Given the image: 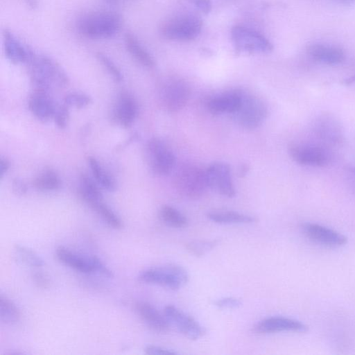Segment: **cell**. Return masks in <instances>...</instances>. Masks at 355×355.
<instances>
[{
	"instance_id": "1f68e13d",
	"label": "cell",
	"mask_w": 355,
	"mask_h": 355,
	"mask_svg": "<svg viewBox=\"0 0 355 355\" xmlns=\"http://www.w3.org/2000/svg\"><path fill=\"white\" fill-rule=\"evenodd\" d=\"M218 243V240L193 241L186 244V249L191 254L196 257H202L212 250Z\"/></svg>"
},
{
	"instance_id": "4316f807",
	"label": "cell",
	"mask_w": 355,
	"mask_h": 355,
	"mask_svg": "<svg viewBox=\"0 0 355 355\" xmlns=\"http://www.w3.org/2000/svg\"><path fill=\"white\" fill-rule=\"evenodd\" d=\"M88 164L97 183L104 189L114 191L116 187L114 180L105 171L98 160L94 157H89Z\"/></svg>"
},
{
	"instance_id": "7a4b0ae2",
	"label": "cell",
	"mask_w": 355,
	"mask_h": 355,
	"mask_svg": "<svg viewBox=\"0 0 355 355\" xmlns=\"http://www.w3.org/2000/svg\"><path fill=\"white\" fill-rule=\"evenodd\" d=\"M28 64L35 90L49 92L53 86L61 87L68 85L69 78L66 72L51 57L35 53Z\"/></svg>"
},
{
	"instance_id": "7c38bea8",
	"label": "cell",
	"mask_w": 355,
	"mask_h": 355,
	"mask_svg": "<svg viewBox=\"0 0 355 355\" xmlns=\"http://www.w3.org/2000/svg\"><path fill=\"white\" fill-rule=\"evenodd\" d=\"M300 228L309 240L326 247L339 248L347 243V238L344 234L317 223H304Z\"/></svg>"
},
{
	"instance_id": "2e32d148",
	"label": "cell",
	"mask_w": 355,
	"mask_h": 355,
	"mask_svg": "<svg viewBox=\"0 0 355 355\" xmlns=\"http://www.w3.org/2000/svg\"><path fill=\"white\" fill-rule=\"evenodd\" d=\"M309 327L306 324L295 319L275 316L270 317L257 322L253 331L258 334H272L283 331L306 332Z\"/></svg>"
},
{
	"instance_id": "ee69618b",
	"label": "cell",
	"mask_w": 355,
	"mask_h": 355,
	"mask_svg": "<svg viewBox=\"0 0 355 355\" xmlns=\"http://www.w3.org/2000/svg\"><path fill=\"white\" fill-rule=\"evenodd\" d=\"M107 3L112 4V5H121L126 3L127 2L130 1V0H103Z\"/></svg>"
},
{
	"instance_id": "f6af8a7d",
	"label": "cell",
	"mask_w": 355,
	"mask_h": 355,
	"mask_svg": "<svg viewBox=\"0 0 355 355\" xmlns=\"http://www.w3.org/2000/svg\"><path fill=\"white\" fill-rule=\"evenodd\" d=\"M249 171V166L246 164H243L239 170V175L240 177H243L246 175Z\"/></svg>"
},
{
	"instance_id": "30bf717a",
	"label": "cell",
	"mask_w": 355,
	"mask_h": 355,
	"mask_svg": "<svg viewBox=\"0 0 355 355\" xmlns=\"http://www.w3.org/2000/svg\"><path fill=\"white\" fill-rule=\"evenodd\" d=\"M147 155L150 168L156 174L168 175L175 166V158L173 153L159 138H153L148 141Z\"/></svg>"
},
{
	"instance_id": "603a6c76",
	"label": "cell",
	"mask_w": 355,
	"mask_h": 355,
	"mask_svg": "<svg viewBox=\"0 0 355 355\" xmlns=\"http://www.w3.org/2000/svg\"><path fill=\"white\" fill-rule=\"evenodd\" d=\"M123 41L125 49L137 62L147 68L154 67L153 57L134 34L127 33Z\"/></svg>"
},
{
	"instance_id": "8d00e7d4",
	"label": "cell",
	"mask_w": 355,
	"mask_h": 355,
	"mask_svg": "<svg viewBox=\"0 0 355 355\" xmlns=\"http://www.w3.org/2000/svg\"><path fill=\"white\" fill-rule=\"evenodd\" d=\"M92 261L94 268V272H97L106 277H112V272L107 268L101 260L96 256H92Z\"/></svg>"
},
{
	"instance_id": "d6a6232c",
	"label": "cell",
	"mask_w": 355,
	"mask_h": 355,
	"mask_svg": "<svg viewBox=\"0 0 355 355\" xmlns=\"http://www.w3.org/2000/svg\"><path fill=\"white\" fill-rule=\"evenodd\" d=\"M96 58L114 80L121 82L123 80V74L121 70L110 57L101 52H98L96 54Z\"/></svg>"
},
{
	"instance_id": "836d02e7",
	"label": "cell",
	"mask_w": 355,
	"mask_h": 355,
	"mask_svg": "<svg viewBox=\"0 0 355 355\" xmlns=\"http://www.w3.org/2000/svg\"><path fill=\"white\" fill-rule=\"evenodd\" d=\"M92 102L89 96L83 93H71L64 98V103L68 107L72 106L76 108H83Z\"/></svg>"
},
{
	"instance_id": "ffe728a7",
	"label": "cell",
	"mask_w": 355,
	"mask_h": 355,
	"mask_svg": "<svg viewBox=\"0 0 355 355\" xmlns=\"http://www.w3.org/2000/svg\"><path fill=\"white\" fill-rule=\"evenodd\" d=\"M55 106L48 92L35 90L28 99L29 110L42 122L53 117Z\"/></svg>"
},
{
	"instance_id": "60d3db41",
	"label": "cell",
	"mask_w": 355,
	"mask_h": 355,
	"mask_svg": "<svg viewBox=\"0 0 355 355\" xmlns=\"http://www.w3.org/2000/svg\"><path fill=\"white\" fill-rule=\"evenodd\" d=\"M35 284L40 288H46L49 286V279L42 272H35L33 275Z\"/></svg>"
},
{
	"instance_id": "5b68a950",
	"label": "cell",
	"mask_w": 355,
	"mask_h": 355,
	"mask_svg": "<svg viewBox=\"0 0 355 355\" xmlns=\"http://www.w3.org/2000/svg\"><path fill=\"white\" fill-rule=\"evenodd\" d=\"M138 279L146 284L159 285L172 291H177L187 284L189 275L184 267L169 263L145 270L139 274Z\"/></svg>"
},
{
	"instance_id": "8fae6325",
	"label": "cell",
	"mask_w": 355,
	"mask_h": 355,
	"mask_svg": "<svg viewBox=\"0 0 355 355\" xmlns=\"http://www.w3.org/2000/svg\"><path fill=\"white\" fill-rule=\"evenodd\" d=\"M209 187L227 198H233L236 190L232 182L231 168L225 162H214L206 168Z\"/></svg>"
},
{
	"instance_id": "7402d4cb",
	"label": "cell",
	"mask_w": 355,
	"mask_h": 355,
	"mask_svg": "<svg viewBox=\"0 0 355 355\" xmlns=\"http://www.w3.org/2000/svg\"><path fill=\"white\" fill-rule=\"evenodd\" d=\"M57 259L69 267L84 273L94 272L92 257H83L63 246L56 248Z\"/></svg>"
},
{
	"instance_id": "cb8c5ba5",
	"label": "cell",
	"mask_w": 355,
	"mask_h": 355,
	"mask_svg": "<svg viewBox=\"0 0 355 355\" xmlns=\"http://www.w3.org/2000/svg\"><path fill=\"white\" fill-rule=\"evenodd\" d=\"M207 218L218 224H247L257 220L254 216L227 210L210 211L207 214Z\"/></svg>"
},
{
	"instance_id": "7dc6e473",
	"label": "cell",
	"mask_w": 355,
	"mask_h": 355,
	"mask_svg": "<svg viewBox=\"0 0 355 355\" xmlns=\"http://www.w3.org/2000/svg\"><path fill=\"white\" fill-rule=\"evenodd\" d=\"M338 3L343 5H349L355 2V0H334Z\"/></svg>"
},
{
	"instance_id": "f546056e",
	"label": "cell",
	"mask_w": 355,
	"mask_h": 355,
	"mask_svg": "<svg viewBox=\"0 0 355 355\" xmlns=\"http://www.w3.org/2000/svg\"><path fill=\"white\" fill-rule=\"evenodd\" d=\"M15 255L21 263L31 267H42L43 259L33 250L21 245L14 246Z\"/></svg>"
},
{
	"instance_id": "5bb4252c",
	"label": "cell",
	"mask_w": 355,
	"mask_h": 355,
	"mask_svg": "<svg viewBox=\"0 0 355 355\" xmlns=\"http://www.w3.org/2000/svg\"><path fill=\"white\" fill-rule=\"evenodd\" d=\"M315 136L324 146H339L344 140L343 129L334 116L322 114L316 119L313 125Z\"/></svg>"
},
{
	"instance_id": "8992f818",
	"label": "cell",
	"mask_w": 355,
	"mask_h": 355,
	"mask_svg": "<svg viewBox=\"0 0 355 355\" xmlns=\"http://www.w3.org/2000/svg\"><path fill=\"white\" fill-rule=\"evenodd\" d=\"M268 109L259 98L243 92L238 110L233 114L236 123L245 129L252 130L259 126L266 119Z\"/></svg>"
},
{
	"instance_id": "e0dca14e",
	"label": "cell",
	"mask_w": 355,
	"mask_h": 355,
	"mask_svg": "<svg viewBox=\"0 0 355 355\" xmlns=\"http://www.w3.org/2000/svg\"><path fill=\"white\" fill-rule=\"evenodd\" d=\"M306 51L313 60L328 65L340 64L345 58V53L343 49L324 43H313L307 47Z\"/></svg>"
},
{
	"instance_id": "bcb514c9",
	"label": "cell",
	"mask_w": 355,
	"mask_h": 355,
	"mask_svg": "<svg viewBox=\"0 0 355 355\" xmlns=\"http://www.w3.org/2000/svg\"><path fill=\"white\" fill-rule=\"evenodd\" d=\"M344 83L347 85H352L355 83V75L352 76L344 80Z\"/></svg>"
},
{
	"instance_id": "e575fe53",
	"label": "cell",
	"mask_w": 355,
	"mask_h": 355,
	"mask_svg": "<svg viewBox=\"0 0 355 355\" xmlns=\"http://www.w3.org/2000/svg\"><path fill=\"white\" fill-rule=\"evenodd\" d=\"M68 107H69L64 103L55 106L53 118L55 125L60 129H64L68 124L69 118V112Z\"/></svg>"
},
{
	"instance_id": "d4e9b609",
	"label": "cell",
	"mask_w": 355,
	"mask_h": 355,
	"mask_svg": "<svg viewBox=\"0 0 355 355\" xmlns=\"http://www.w3.org/2000/svg\"><path fill=\"white\" fill-rule=\"evenodd\" d=\"M80 193L83 199L91 207L102 201L103 195L96 182L86 174L80 177Z\"/></svg>"
},
{
	"instance_id": "3957f363",
	"label": "cell",
	"mask_w": 355,
	"mask_h": 355,
	"mask_svg": "<svg viewBox=\"0 0 355 355\" xmlns=\"http://www.w3.org/2000/svg\"><path fill=\"white\" fill-rule=\"evenodd\" d=\"M201 19L193 14H180L165 20L160 26L159 33L165 39L188 42L196 38L201 32Z\"/></svg>"
},
{
	"instance_id": "f1b7e54d",
	"label": "cell",
	"mask_w": 355,
	"mask_h": 355,
	"mask_svg": "<svg viewBox=\"0 0 355 355\" xmlns=\"http://www.w3.org/2000/svg\"><path fill=\"white\" fill-rule=\"evenodd\" d=\"M34 187L41 191H54L61 186V180L53 171H46L33 180Z\"/></svg>"
},
{
	"instance_id": "83f0119b",
	"label": "cell",
	"mask_w": 355,
	"mask_h": 355,
	"mask_svg": "<svg viewBox=\"0 0 355 355\" xmlns=\"http://www.w3.org/2000/svg\"><path fill=\"white\" fill-rule=\"evenodd\" d=\"M0 318L7 324H13L19 321L21 313L16 304L6 296H0Z\"/></svg>"
},
{
	"instance_id": "52a82bcc",
	"label": "cell",
	"mask_w": 355,
	"mask_h": 355,
	"mask_svg": "<svg viewBox=\"0 0 355 355\" xmlns=\"http://www.w3.org/2000/svg\"><path fill=\"white\" fill-rule=\"evenodd\" d=\"M288 153L296 163L308 166H326L332 159L327 146L314 143L293 144L288 148Z\"/></svg>"
},
{
	"instance_id": "9a60e30c",
	"label": "cell",
	"mask_w": 355,
	"mask_h": 355,
	"mask_svg": "<svg viewBox=\"0 0 355 355\" xmlns=\"http://www.w3.org/2000/svg\"><path fill=\"white\" fill-rule=\"evenodd\" d=\"M3 48L6 57L13 64H28L35 53L10 30L2 33Z\"/></svg>"
},
{
	"instance_id": "6da1fadb",
	"label": "cell",
	"mask_w": 355,
	"mask_h": 355,
	"mask_svg": "<svg viewBox=\"0 0 355 355\" xmlns=\"http://www.w3.org/2000/svg\"><path fill=\"white\" fill-rule=\"evenodd\" d=\"M123 26L120 14L111 10L87 12L76 22L78 34L90 40H105L116 35Z\"/></svg>"
},
{
	"instance_id": "f35d334b",
	"label": "cell",
	"mask_w": 355,
	"mask_h": 355,
	"mask_svg": "<svg viewBox=\"0 0 355 355\" xmlns=\"http://www.w3.org/2000/svg\"><path fill=\"white\" fill-rule=\"evenodd\" d=\"M13 192L17 196H23L26 193L28 188L25 182L19 178H16L12 182Z\"/></svg>"
},
{
	"instance_id": "ac0fdd59",
	"label": "cell",
	"mask_w": 355,
	"mask_h": 355,
	"mask_svg": "<svg viewBox=\"0 0 355 355\" xmlns=\"http://www.w3.org/2000/svg\"><path fill=\"white\" fill-rule=\"evenodd\" d=\"M138 107L134 97L129 93L119 96L112 112L113 119L124 128H130L134 123Z\"/></svg>"
},
{
	"instance_id": "277c9868",
	"label": "cell",
	"mask_w": 355,
	"mask_h": 355,
	"mask_svg": "<svg viewBox=\"0 0 355 355\" xmlns=\"http://www.w3.org/2000/svg\"><path fill=\"white\" fill-rule=\"evenodd\" d=\"M174 184L178 192L191 199L200 198L209 187L206 169L194 165L184 164L174 175Z\"/></svg>"
},
{
	"instance_id": "d6986e66",
	"label": "cell",
	"mask_w": 355,
	"mask_h": 355,
	"mask_svg": "<svg viewBox=\"0 0 355 355\" xmlns=\"http://www.w3.org/2000/svg\"><path fill=\"white\" fill-rule=\"evenodd\" d=\"M136 311L141 320L153 330L166 332L170 328V322L166 315L146 302H139L135 306Z\"/></svg>"
},
{
	"instance_id": "ba28073f",
	"label": "cell",
	"mask_w": 355,
	"mask_h": 355,
	"mask_svg": "<svg viewBox=\"0 0 355 355\" xmlns=\"http://www.w3.org/2000/svg\"><path fill=\"white\" fill-rule=\"evenodd\" d=\"M231 38L236 51L248 53H266L272 49V43L263 35L250 28L236 26Z\"/></svg>"
},
{
	"instance_id": "b9f144b4",
	"label": "cell",
	"mask_w": 355,
	"mask_h": 355,
	"mask_svg": "<svg viewBox=\"0 0 355 355\" xmlns=\"http://www.w3.org/2000/svg\"><path fill=\"white\" fill-rule=\"evenodd\" d=\"M10 167V163L6 158L1 157L0 159V178L1 179L8 172Z\"/></svg>"
},
{
	"instance_id": "9c48e42d",
	"label": "cell",
	"mask_w": 355,
	"mask_h": 355,
	"mask_svg": "<svg viewBox=\"0 0 355 355\" xmlns=\"http://www.w3.org/2000/svg\"><path fill=\"white\" fill-rule=\"evenodd\" d=\"M159 96L164 109L170 112H177L187 103L190 87L184 80L171 76L163 82Z\"/></svg>"
},
{
	"instance_id": "74e56055",
	"label": "cell",
	"mask_w": 355,
	"mask_h": 355,
	"mask_svg": "<svg viewBox=\"0 0 355 355\" xmlns=\"http://www.w3.org/2000/svg\"><path fill=\"white\" fill-rule=\"evenodd\" d=\"M144 352L146 354L150 355H165V354H176L178 352L173 349L162 347L156 345H148L145 347Z\"/></svg>"
},
{
	"instance_id": "ab89813d",
	"label": "cell",
	"mask_w": 355,
	"mask_h": 355,
	"mask_svg": "<svg viewBox=\"0 0 355 355\" xmlns=\"http://www.w3.org/2000/svg\"><path fill=\"white\" fill-rule=\"evenodd\" d=\"M188 1L203 13H208L211 9L210 0H188Z\"/></svg>"
},
{
	"instance_id": "484cf974",
	"label": "cell",
	"mask_w": 355,
	"mask_h": 355,
	"mask_svg": "<svg viewBox=\"0 0 355 355\" xmlns=\"http://www.w3.org/2000/svg\"><path fill=\"white\" fill-rule=\"evenodd\" d=\"M160 220L166 225L173 228H184L188 225L187 217L177 209L163 205L159 211Z\"/></svg>"
},
{
	"instance_id": "44dd1931",
	"label": "cell",
	"mask_w": 355,
	"mask_h": 355,
	"mask_svg": "<svg viewBox=\"0 0 355 355\" xmlns=\"http://www.w3.org/2000/svg\"><path fill=\"white\" fill-rule=\"evenodd\" d=\"M242 94V90L235 89L216 96L209 101L208 109L214 114H233L240 105Z\"/></svg>"
},
{
	"instance_id": "7bdbcfd3",
	"label": "cell",
	"mask_w": 355,
	"mask_h": 355,
	"mask_svg": "<svg viewBox=\"0 0 355 355\" xmlns=\"http://www.w3.org/2000/svg\"><path fill=\"white\" fill-rule=\"evenodd\" d=\"M25 4L31 10H35L39 6L38 0H23Z\"/></svg>"
},
{
	"instance_id": "d590c367",
	"label": "cell",
	"mask_w": 355,
	"mask_h": 355,
	"mask_svg": "<svg viewBox=\"0 0 355 355\" xmlns=\"http://www.w3.org/2000/svg\"><path fill=\"white\" fill-rule=\"evenodd\" d=\"M214 304L221 309H236L240 307L242 302L236 297H226L215 300Z\"/></svg>"
},
{
	"instance_id": "4dcf8cb0",
	"label": "cell",
	"mask_w": 355,
	"mask_h": 355,
	"mask_svg": "<svg viewBox=\"0 0 355 355\" xmlns=\"http://www.w3.org/2000/svg\"><path fill=\"white\" fill-rule=\"evenodd\" d=\"M92 207L112 228L119 230L123 227V223L119 217L103 201L95 203Z\"/></svg>"
},
{
	"instance_id": "4fadbf2b",
	"label": "cell",
	"mask_w": 355,
	"mask_h": 355,
	"mask_svg": "<svg viewBox=\"0 0 355 355\" xmlns=\"http://www.w3.org/2000/svg\"><path fill=\"white\" fill-rule=\"evenodd\" d=\"M164 313L171 324L187 338L196 340L202 337L205 329L191 316L173 305L166 306Z\"/></svg>"
}]
</instances>
